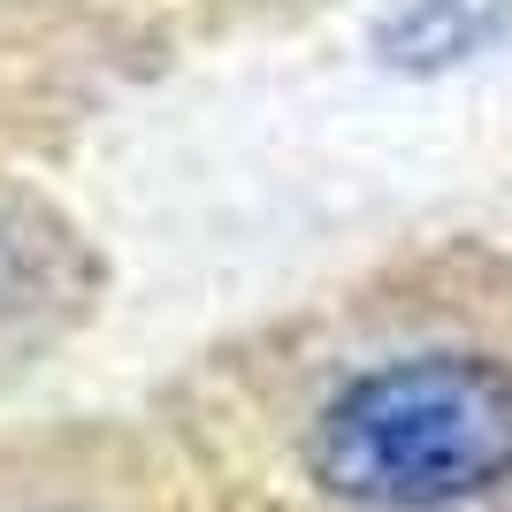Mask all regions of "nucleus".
<instances>
[{
	"mask_svg": "<svg viewBox=\"0 0 512 512\" xmlns=\"http://www.w3.org/2000/svg\"><path fill=\"white\" fill-rule=\"evenodd\" d=\"M306 474L360 512H451L512 482V367L413 352L352 375L306 428Z\"/></svg>",
	"mask_w": 512,
	"mask_h": 512,
	"instance_id": "1",
	"label": "nucleus"
},
{
	"mask_svg": "<svg viewBox=\"0 0 512 512\" xmlns=\"http://www.w3.org/2000/svg\"><path fill=\"white\" fill-rule=\"evenodd\" d=\"M512 31V0H406L398 16H383L375 54L398 77H444L467 69L474 54H490Z\"/></svg>",
	"mask_w": 512,
	"mask_h": 512,
	"instance_id": "2",
	"label": "nucleus"
}]
</instances>
